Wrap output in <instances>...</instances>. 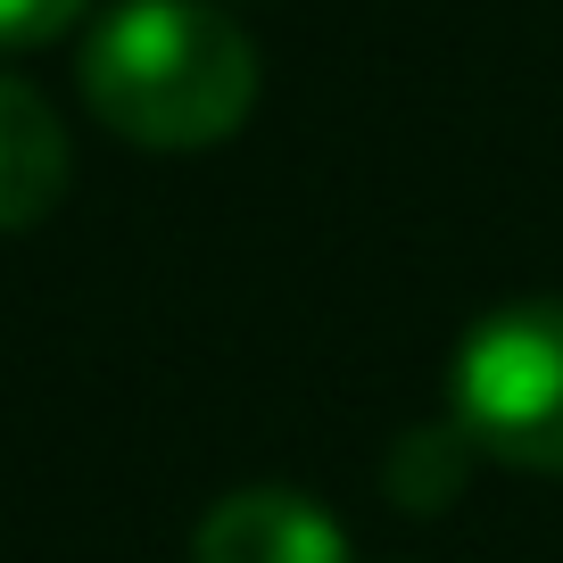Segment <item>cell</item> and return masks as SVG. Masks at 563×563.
Wrapping results in <instances>:
<instances>
[{
	"instance_id": "3",
	"label": "cell",
	"mask_w": 563,
	"mask_h": 563,
	"mask_svg": "<svg viewBox=\"0 0 563 563\" xmlns=\"http://www.w3.org/2000/svg\"><path fill=\"white\" fill-rule=\"evenodd\" d=\"M191 563H349V530L299 489H232L208 506Z\"/></svg>"
},
{
	"instance_id": "4",
	"label": "cell",
	"mask_w": 563,
	"mask_h": 563,
	"mask_svg": "<svg viewBox=\"0 0 563 563\" xmlns=\"http://www.w3.org/2000/svg\"><path fill=\"white\" fill-rule=\"evenodd\" d=\"M75 141L34 84L0 75V232H25L67 199Z\"/></svg>"
},
{
	"instance_id": "2",
	"label": "cell",
	"mask_w": 563,
	"mask_h": 563,
	"mask_svg": "<svg viewBox=\"0 0 563 563\" xmlns=\"http://www.w3.org/2000/svg\"><path fill=\"white\" fill-rule=\"evenodd\" d=\"M456 431L514 473H563V299H514L464 332Z\"/></svg>"
},
{
	"instance_id": "5",
	"label": "cell",
	"mask_w": 563,
	"mask_h": 563,
	"mask_svg": "<svg viewBox=\"0 0 563 563\" xmlns=\"http://www.w3.org/2000/svg\"><path fill=\"white\" fill-rule=\"evenodd\" d=\"M91 0H0V51H34V42H58Z\"/></svg>"
},
{
	"instance_id": "1",
	"label": "cell",
	"mask_w": 563,
	"mask_h": 563,
	"mask_svg": "<svg viewBox=\"0 0 563 563\" xmlns=\"http://www.w3.org/2000/svg\"><path fill=\"white\" fill-rule=\"evenodd\" d=\"M84 100L117 141L208 150L257 108V51L208 0H124L84 42Z\"/></svg>"
}]
</instances>
